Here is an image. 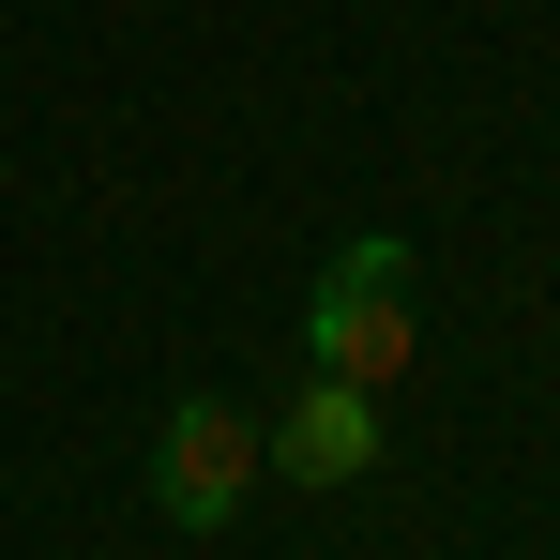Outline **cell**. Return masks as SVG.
Listing matches in <instances>:
<instances>
[{
	"instance_id": "obj_2",
	"label": "cell",
	"mask_w": 560,
	"mask_h": 560,
	"mask_svg": "<svg viewBox=\"0 0 560 560\" xmlns=\"http://www.w3.org/2000/svg\"><path fill=\"white\" fill-rule=\"evenodd\" d=\"M258 500V409L243 394H167V424H152V515L167 530H228Z\"/></svg>"
},
{
	"instance_id": "obj_3",
	"label": "cell",
	"mask_w": 560,
	"mask_h": 560,
	"mask_svg": "<svg viewBox=\"0 0 560 560\" xmlns=\"http://www.w3.org/2000/svg\"><path fill=\"white\" fill-rule=\"evenodd\" d=\"M378 440H394V424H378L364 378H318V364H303V394L258 424V469H288V485H364Z\"/></svg>"
},
{
	"instance_id": "obj_1",
	"label": "cell",
	"mask_w": 560,
	"mask_h": 560,
	"mask_svg": "<svg viewBox=\"0 0 560 560\" xmlns=\"http://www.w3.org/2000/svg\"><path fill=\"white\" fill-rule=\"evenodd\" d=\"M303 364H318V378H364V394H394V378L424 364V258H409L394 228H364L334 273L303 288Z\"/></svg>"
}]
</instances>
